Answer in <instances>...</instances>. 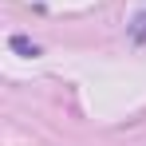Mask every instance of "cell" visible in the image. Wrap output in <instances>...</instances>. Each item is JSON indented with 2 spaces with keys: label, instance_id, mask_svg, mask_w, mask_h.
Listing matches in <instances>:
<instances>
[{
  "label": "cell",
  "instance_id": "6da1fadb",
  "mask_svg": "<svg viewBox=\"0 0 146 146\" xmlns=\"http://www.w3.org/2000/svg\"><path fill=\"white\" fill-rule=\"evenodd\" d=\"M12 48L24 51V55H36V44H32V40H24V36H12Z\"/></svg>",
  "mask_w": 146,
  "mask_h": 146
},
{
  "label": "cell",
  "instance_id": "7a4b0ae2",
  "mask_svg": "<svg viewBox=\"0 0 146 146\" xmlns=\"http://www.w3.org/2000/svg\"><path fill=\"white\" fill-rule=\"evenodd\" d=\"M134 40H146V12L134 20Z\"/></svg>",
  "mask_w": 146,
  "mask_h": 146
}]
</instances>
